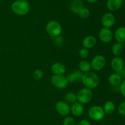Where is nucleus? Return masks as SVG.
Instances as JSON below:
<instances>
[{
	"instance_id": "obj_1",
	"label": "nucleus",
	"mask_w": 125,
	"mask_h": 125,
	"mask_svg": "<svg viewBox=\"0 0 125 125\" xmlns=\"http://www.w3.org/2000/svg\"><path fill=\"white\" fill-rule=\"evenodd\" d=\"M81 82L86 88L93 89L100 84V78L96 73L90 71L83 74Z\"/></svg>"
},
{
	"instance_id": "obj_2",
	"label": "nucleus",
	"mask_w": 125,
	"mask_h": 125,
	"mask_svg": "<svg viewBox=\"0 0 125 125\" xmlns=\"http://www.w3.org/2000/svg\"><path fill=\"white\" fill-rule=\"evenodd\" d=\"M11 9L17 15H25L30 11V4L26 0H17L12 4Z\"/></svg>"
},
{
	"instance_id": "obj_3",
	"label": "nucleus",
	"mask_w": 125,
	"mask_h": 125,
	"mask_svg": "<svg viewBox=\"0 0 125 125\" xmlns=\"http://www.w3.org/2000/svg\"><path fill=\"white\" fill-rule=\"evenodd\" d=\"M45 29L48 34L52 38L59 36L62 31L61 25L58 22L55 20L50 21L46 24Z\"/></svg>"
},
{
	"instance_id": "obj_4",
	"label": "nucleus",
	"mask_w": 125,
	"mask_h": 125,
	"mask_svg": "<svg viewBox=\"0 0 125 125\" xmlns=\"http://www.w3.org/2000/svg\"><path fill=\"white\" fill-rule=\"evenodd\" d=\"M77 100L82 104H89L93 98V92L91 89L86 88H81L76 94Z\"/></svg>"
},
{
	"instance_id": "obj_5",
	"label": "nucleus",
	"mask_w": 125,
	"mask_h": 125,
	"mask_svg": "<svg viewBox=\"0 0 125 125\" xmlns=\"http://www.w3.org/2000/svg\"><path fill=\"white\" fill-rule=\"evenodd\" d=\"M105 113L103 109L99 105H94L88 110V115L89 118L95 121H99L103 120L105 116Z\"/></svg>"
},
{
	"instance_id": "obj_6",
	"label": "nucleus",
	"mask_w": 125,
	"mask_h": 125,
	"mask_svg": "<svg viewBox=\"0 0 125 125\" xmlns=\"http://www.w3.org/2000/svg\"><path fill=\"white\" fill-rule=\"evenodd\" d=\"M51 83L55 88L59 89H65L68 85L64 75H53L51 78Z\"/></svg>"
},
{
	"instance_id": "obj_7",
	"label": "nucleus",
	"mask_w": 125,
	"mask_h": 125,
	"mask_svg": "<svg viewBox=\"0 0 125 125\" xmlns=\"http://www.w3.org/2000/svg\"><path fill=\"white\" fill-rule=\"evenodd\" d=\"M106 64V58L101 55H98L94 56L90 62L91 67L95 71H100L105 67Z\"/></svg>"
},
{
	"instance_id": "obj_8",
	"label": "nucleus",
	"mask_w": 125,
	"mask_h": 125,
	"mask_svg": "<svg viewBox=\"0 0 125 125\" xmlns=\"http://www.w3.org/2000/svg\"><path fill=\"white\" fill-rule=\"evenodd\" d=\"M101 23L104 28H112L115 23V15L111 12H106L104 13L101 18Z\"/></svg>"
},
{
	"instance_id": "obj_9",
	"label": "nucleus",
	"mask_w": 125,
	"mask_h": 125,
	"mask_svg": "<svg viewBox=\"0 0 125 125\" xmlns=\"http://www.w3.org/2000/svg\"><path fill=\"white\" fill-rule=\"evenodd\" d=\"M56 112L62 116H67L70 113V105L64 100H59L55 105Z\"/></svg>"
},
{
	"instance_id": "obj_10",
	"label": "nucleus",
	"mask_w": 125,
	"mask_h": 125,
	"mask_svg": "<svg viewBox=\"0 0 125 125\" xmlns=\"http://www.w3.org/2000/svg\"><path fill=\"white\" fill-rule=\"evenodd\" d=\"M99 39L104 43H109L113 39L114 34L110 28H103L99 31Z\"/></svg>"
},
{
	"instance_id": "obj_11",
	"label": "nucleus",
	"mask_w": 125,
	"mask_h": 125,
	"mask_svg": "<svg viewBox=\"0 0 125 125\" xmlns=\"http://www.w3.org/2000/svg\"><path fill=\"white\" fill-rule=\"evenodd\" d=\"M111 66L112 69L116 73L119 74L123 69V68H124V61L120 56H115L111 61Z\"/></svg>"
},
{
	"instance_id": "obj_12",
	"label": "nucleus",
	"mask_w": 125,
	"mask_h": 125,
	"mask_svg": "<svg viewBox=\"0 0 125 125\" xmlns=\"http://www.w3.org/2000/svg\"><path fill=\"white\" fill-rule=\"evenodd\" d=\"M84 112V108L83 104L79 102H75L70 106V112L74 116L79 117L83 114Z\"/></svg>"
},
{
	"instance_id": "obj_13",
	"label": "nucleus",
	"mask_w": 125,
	"mask_h": 125,
	"mask_svg": "<svg viewBox=\"0 0 125 125\" xmlns=\"http://www.w3.org/2000/svg\"><path fill=\"white\" fill-rule=\"evenodd\" d=\"M66 71V66L62 62H54L51 66V71L54 75H64Z\"/></svg>"
},
{
	"instance_id": "obj_14",
	"label": "nucleus",
	"mask_w": 125,
	"mask_h": 125,
	"mask_svg": "<svg viewBox=\"0 0 125 125\" xmlns=\"http://www.w3.org/2000/svg\"><path fill=\"white\" fill-rule=\"evenodd\" d=\"M96 38L94 36L89 35L84 38L83 40V47L86 48L87 49H90L94 48L96 44Z\"/></svg>"
},
{
	"instance_id": "obj_15",
	"label": "nucleus",
	"mask_w": 125,
	"mask_h": 125,
	"mask_svg": "<svg viewBox=\"0 0 125 125\" xmlns=\"http://www.w3.org/2000/svg\"><path fill=\"white\" fill-rule=\"evenodd\" d=\"M123 4V0H107L106 6L110 11H118Z\"/></svg>"
},
{
	"instance_id": "obj_16",
	"label": "nucleus",
	"mask_w": 125,
	"mask_h": 125,
	"mask_svg": "<svg viewBox=\"0 0 125 125\" xmlns=\"http://www.w3.org/2000/svg\"><path fill=\"white\" fill-rule=\"evenodd\" d=\"M114 36L117 42L123 44L125 42V27L120 26L117 28Z\"/></svg>"
},
{
	"instance_id": "obj_17",
	"label": "nucleus",
	"mask_w": 125,
	"mask_h": 125,
	"mask_svg": "<svg viewBox=\"0 0 125 125\" xmlns=\"http://www.w3.org/2000/svg\"><path fill=\"white\" fill-rule=\"evenodd\" d=\"M84 7L81 0H72L70 4V9L73 13L78 14V12Z\"/></svg>"
},
{
	"instance_id": "obj_18",
	"label": "nucleus",
	"mask_w": 125,
	"mask_h": 125,
	"mask_svg": "<svg viewBox=\"0 0 125 125\" xmlns=\"http://www.w3.org/2000/svg\"><path fill=\"white\" fill-rule=\"evenodd\" d=\"M108 82L111 85L117 87L120 85L121 82H122V78L120 75L115 72L110 75L108 78Z\"/></svg>"
},
{
	"instance_id": "obj_19",
	"label": "nucleus",
	"mask_w": 125,
	"mask_h": 125,
	"mask_svg": "<svg viewBox=\"0 0 125 125\" xmlns=\"http://www.w3.org/2000/svg\"><path fill=\"white\" fill-rule=\"evenodd\" d=\"M115 104L114 102L111 100H108V101L106 102L104 105L103 110L105 114H107V115H111V114L113 113L115 110Z\"/></svg>"
},
{
	"instance_id": "obj_20",
	"label": "nucleus",
	"mask_w": 125,
	"mask_h": 125,
	"mask_svg": "<svg viewBox=\"0 0 125 125\" xmlns=\"http://www.w3.org/2000/svg\"><path fill=\"white\" fill-rule=\"evenodd\" d=\"M79 71L84 73L90 72L92 69L90 62L86 60H82L79 63Z\"/></svg>"
},
{
	"instance_id": "obj_21",
	"label": "nucleus",
	"mask_w": 125,
	"mask_h": 125,
	"mask_svg": "<svg viewBox=\"0 0 125 125\" xmlns=\"http://www.w3.org/2000/svg\"><path fill=\"white\" fill-rule=\"evenodd\" d=\"M123 51V44L117 42L113 45L112 47V53L114 56H119Z\"/></svg>"
},
{
	"instance_id": "obj_22",
	"label": "nucleus",
	"mask_w": 125,
	"mask_h": 125,
	"mask_svg": "<svg viewBox=\"0 0 125 125\" xmlns=\"http://www.w3.org/2000/svg\"><path fill=\"white\" fill-rule=\"evenodd\" d=\"M64 101L68 104H72L77 101L76 94L73 92H69L65 94L64 96Z\"/></svg>"
},
{
	"instance_id": "obj_23",
	"label": "nucleus",
	"mask_w": 125,
	"mask_h": 125,
	"mask_svg": "<svg viewBox=\"0 0 125 125\" xmlns=\"http://www.w3.org/2000/svg\"><path fill=\"white\" fill-rule=\"evenodd\" d=\"M78 15L83 19H87L89 18L90 15V11L88 8L83 7L80 11L78 12Z\"/></svg>"
},
{
	"instance_id": "obj_24",
	"label": "nucleus",
	"mask_w": 125,
	"mask_h": 125,
	"mask_svg": "<svg viewBox=\"0 0 125 125\" xmlns=\"http://www.w3.org/2000/svg\"><path fill=\"white\" fill-rule=\"evenodd\" d=\"M32 75L34 79L36 80H40L43 78V71L42 70L36 69L34 71Z\"/></svg>"
},
{
	"instance_id": "obj_25",
	"label": "nucleus",
	"mask_w": 125,
	"mask_h": 125,
	"mask_svg": "<svg viewBox=\"0 0 125 125\" xmlns=\"http://www.w3.org/2000/svg\"><path fill=\"white\" fill-rule=\"evenodd\" d=\"M79 56H80L82 59L87 58L89 55V49L84 47L81 48L79 51Z\"/></svg>"
},
{
	"instance_id": "obj_26",
	"label": "nucleus",
	"mask_w": 125,
	"mask_h": 125,
	"mask_svg": "<svg viewBox=\"0 0 125 125\" xmlns=\"http://www.w3.org/2000/svg\"><path fill=\"white\" fill-rule=\"evenodd\" d=\"M75 121L72 116H66L63 121V125H75Z\"/></svg>"
},
{
	"instance_id": "obj_27",
	"label": "nucleus",
	"mask_w": 125,
	"mask_h": 125,
	"mask_svg": "<svg viewBox=\"0 0 125 125\" xmlns=\"http://www.w3.org/2000/svg\"><path fill=\"white\" fill-rule=\"evenodd\" d=\"M118 112L120 115L125 116V101L122 102L118 106Z\"/></svg>"
},
{
	"instance_id": "obj_28",
	"label": "nucleus",
	"mask_w": 125,
	"mask_h": 125,
	"mask_svg": "<svg viewBox=\"0 0 125 125\" xmlns=\"http://www.w3.org/2000/svg\"><path fill=\"white\" fill-rule=\"evenodd\" d=\"M67 78V81H68V83H74V82H77L76 77V75L74 74V72H71L66 77Z\"/></svg>"
},
{
	"instance_id": "obj_29",
	"label": "nucleus",
	"mask_w": 125,
	"mask_h": 125,
	"mask_svg": "<svg viewBox=\"0 0 125 125\" xmlns=\"http://www.w3.org/2000/svg\"><path fill=\"white\" fill-rule=\"evenodd\" d=\"M119 89L122 95L125 98V80L122 81L120 84Z\"/></svg>"
},
{
	"instance_id": "obj_30",
	"label": "nucleus",
	"mask_w": 125,
	"mask_h": 125,
	"mask_svg": "<svg viewBox=\"0 0 125 125\" xmlns=\"http://www.w3.org/2000/svg\"><path fill=\"white\" fill-rule=\"evenodd\" d=\"M74 74L76 75V79H77V82H79L81 81L82 77H83V72H82L81 71H74Z\"/></svg>"
},
{
	"instance_id": "obj_31",
	"label": "nucleus",
	"mask_w": 125,
	"mask_h": 125,
	"mask_svg": "<svg viewBox=\"0 0 125 125\" xmlns=\"http://www.w3.org/2000/svg\"><path fill=\"white\" fill-rule=\"evenodd\" d=\"M54 39H55L54 42L57 46H61V45H62V44H63V39H62V38L60 37V36L58 37H56V38H55Z\"/></svg>"
},
{
	"instance_id": "obj_32",
	"label": "nucleus",
	"mask_w": 125,
	"mask_h": 125,
	"mask_svg": "<svg viewBox=\"0 0 125 125\" xmlns=\"http://www.w3.org/2000/svg\"><path fill=\"white\" fill-rule=\"evenodd\" d=\"M76 125H92V124L89 120L84 119V120L79 121Z\"/></svg>"
},
{
	"instance_id": "obj_33",
	"label": "nucleus",
	"mask_w": 125,
	"mask_h": 125,
	"mask_svg": "<svg viewBox=\"0 0 125 125\" xmlns=\"http://www.w3.org/2000/svg\"><path fill=\"white\" fill-rule=\"evenodd\" d=\"M118 74L120 75L121 77H122V78H123L125 80V69H123L122 70V71H121V72H120Z\"/></svg>"
},
{
	"instance_id": "obj_34",
	"label": "nucleus",
	"mask_w": 125,
	"mask_h": 125,
	"mask_svg": "<svg viewBox=\"0 0 125 125\" xmlns=\"http://www.w3.org/2000/svg\"><path fill=\"white\" fill-rule=\"evenodd\" d=\"M99 0H87V1L88 2H89V3H95V2H96L97 1H98Z\"/></svg>"
},
{
	"instance_id": "obj_35",
	"label": "nucleus",
	"mask_w": 125,
	"mask_h": 125,
	"mask_svg": "<svg viewBox=\"0 0 125 125\" xmlns=\"http://www.w3.org/2000/svg\"><path fill=\"white\" fill-rule=\"evenodd\" d=\"M1 0H0V2H1Z\"/></svg>"
}]
</instances>
